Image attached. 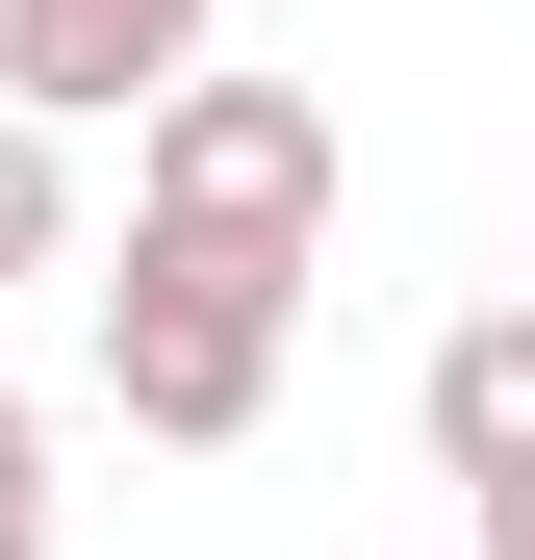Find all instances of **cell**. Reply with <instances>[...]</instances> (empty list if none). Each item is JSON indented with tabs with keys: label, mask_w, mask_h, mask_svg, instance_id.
<instances>
[{
	"label": "cell",
	"mask_w": 535,
	"mask_h": 560,
	"mask_svg": "<svg viewBox=\"0 0 535 560\" xmlns=\"http://www.w3.org/2000/svg\"><path fill=\"white\" fill-rule=\"evenodd\" d=\"M281 331H306V255L128 230V280H103V383H128V433H178V458H230L255 408H281Z\"/></svg>",
	"instance_id": "1"
},
{
	"label": "cell",
	"mask_w": 535,
	"mask_h": 560,
	"mask_svg": "<svg viewBox=\"0 0 535 560\" xmlns=\"http://www.w3.org/2000/svg\"><path fill=\"white\" fill-rule=\"evenodd\" d=\"M128 230H205V255H306L332 280V103L306 77H153V153H128Z\"/></svg>",
	"instance_id": "2"
},
{
	"label": "cell",
	"mask_w": 535,
	"mask_h": 560,
	"mask_svg": "<svg viewBox=\"0 0 535 560\" xmlns=\"http://www.w3.org/2000/svg\"><path fill=\"white\" fill-rule=\"evenodd\" d=\"M433 485L485 510V560H535V306L433 331Z\"/></svg>",
	"instance_id": "3"
},
{
	"label": "cell",
	"mask_w": 535,
	"mask_h": 560,
	"mask_svg": "<svg viewBox=\"0 0 535 560\" xmlns=\"http://www.w3.org/2000/svg\"><path fill=\"white\" fill-rule=\"evenodd\" d=\"M178 51H205V0H0V103H26V128H103V103H153Z\"/></svg>",
	"instance_id": "4"
},
{
	"label": "cell",
	"mask_w": 535,
	"mask_h": 560,
	"mask_svg": "<svg viewBox=\"0 0 535 560\" xmlns=\"http://www.w3.org/2000/svg\"><path fill=\"white\" fill-rule=\"evenodd\" d=\"M51 255H77V178H51V128H26V103H0V280H51Z\"/></svg>",
	"instance_id": "5"
},
{
	"label": "cell",
	"mask_w": 535,
	"mask_h": 560,
	"mask_svg": "<svg viewBox=\"0 0 535 560\" xmlns=\"http://www.w3.org/2000/svg\"><path fill=\"white\" fill-rule=\"evenodd\" d=\"M0 560H51V408L0 383Z\"/></svg>",
	"instance_id": "6"
}]
</instances>
